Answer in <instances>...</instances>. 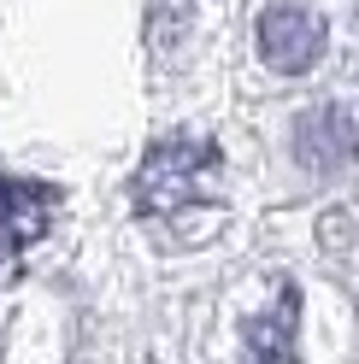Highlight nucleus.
Returning a JSON list of instances; mask_svg holds the SVG:
<instances>
[{
  "mask_svg": "<svg viewBox=\"0 0 359 364\" xmlns=\"http://www.w3.org/2000/svg\"><path fill=\"white\" fill-rule=\"evenodd\" d=\"M218 171V147L200 141V135H171V141H153L142 171H136V206L142 218H177L207 200Z\"/></svg>",
  "mask_w": 359,
  "mask_h": 364,
  "instance_id": "nucleus-1",
  "label": "nucleus"
},
{
  "mask_svg": "<svg viewBox=\"0 0 359 364\" xmlns=\"http://www.w3.org/2000/svg\"><path fill=\"white\" fill-rule=\"evenodd\" d=\"M254 41H259V59L277 77H306L324 59V18L301 6V0H271L254 24Z\"/></svg>",
  "mask_w": 359,
  "mask_h": 364,
  "instance_id": "nucleus-2",
  "label": "nucleus"
},
{
  "mask_svg": "<svg viewBox=\"0 0 359 364\" xmlns=\"http://www.w3.org/2000/svg\"><path fill=\"white\" fill-rule=\"evenodd\" d=\"M353 153H359V118L348 106H306L301 118H295V159L306 171H318V176H335V171H348L353 165Z\"/></svg>",
  "mask_w": 359,
  "mask_h": 364,
  "instance_id": "nucleus-3",
  "label": "nucleus"
},
{
  "mask_svg": "<svg viewBox=\"0 0 359 364\" xmlns=\"http://www.w3.org/2000/svg\"><path fill=\"white\" fill-rule=\"evenodd\" d=\"M59 194L48 182H30V176H0V264L18 259L24 247H36L53 223Z\"/></svg>",
  "mask_w": 359,
  "mask_h": 364,
  "instance_id": "nucleus-4",
  "label": "nucleus"
},
{
  "mask_svg": "<svg viewBox=\"0 0 359 364\" xmlns=\"http://www.w3.org/2000/svg\"><path fill=\"white\" fill-rule=\"evenodd\" d=\"M295 323H301V294L283 288L277 306L254 317L241 335V364H295Z\"/></svg>",
  "mask_w": 359,
  "mask_h": 364,
  "instance_id": "nucleus-5",
  "label": "nucleus"
}]
</instances>
